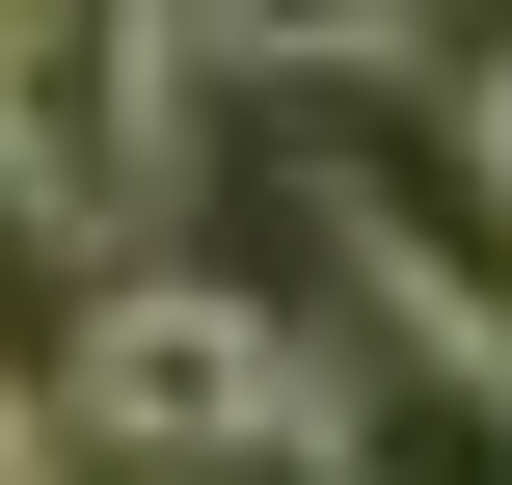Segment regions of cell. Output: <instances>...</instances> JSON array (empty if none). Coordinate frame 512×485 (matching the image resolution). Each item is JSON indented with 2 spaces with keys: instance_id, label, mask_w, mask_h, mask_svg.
<instances>
[{
  "instance_id": "5",
  "label": "cell",
  "mask_w": 512,
  "mask_h": 485,
  "mask_svg": "<svg viewBox=\"0 0 512 485\" xmlns=\"http://www.w3.org/2000/svg\"><path fill=\"white\" fill-rule=\"evenodd\" d=\"M459 162H486V216H512V54H486V81H459Z\"/></svg>"
},
{
  "instance_id": "3",
  "label": "cell",
  "mask_w": 512,
  "mask_h": 485,
  "mask_svg": "<svg viewBox=\"0 0 512 485\" xmlns=\"http://www.w3.org/2000/svg\"><path fill=\"white\" fill-rule=\"evenodd\" d=\"M297 459H324V485H512V378H486V351H405V324H378V351H324Z\"/></svg>"
},
{
  "instance_id": "4",
  "label": "cell",
  "mask_w": 512,
  "mask_h": 485,
  "mask_svg": "<svg viewBox=\"0 0 512 485\" xmlns=\"http://www.w3.org/2000/svg\"><path fill=\"white\" fill-rule=\"evenodd\" d=\"M405 54H432V0H189V81H270V108L405 81Z\"/></svg>"
},
{
  "instance_id": "1",
  "label": "cell",
  "mask_w": 512,
  "mask_h": 485,
  "mask_svg": "<svg viewBox=\"0 0 512 485\" xmlns=\"http://www.w3.org/2000/svg\"><path fill=\"white\" fill-rule=\"evenodd\" d=\"M297 405H324V351L243 270H108L81 351H54V459L81 485H243V459H297Z\"/></svg>"
},
{
  "instance_id": "6",
  "label": "cell",
  "mask_w": 512,
  "mask_h": 485,
  "mask_svg": "<svg viewBox=\"0 0 512 485\" xmlns=\"http://www.w3.org/2000/svg\"><path fill=\"white\" fill-rule=\"evenodd\" d=\"M0 27H189V0H0Z\"/></svg>"
},
{
  "instance_id": "2",
  "label": "cell",
  "mask_w": 512,
  "mask_h": 485,
  "mask_svg": "<svg viewBox=\"0 0 512 485\" xmlns=\"http://www.w3.org/2000/svg\"><path fill=\"white\" fill-rule=\"evenodd\" d=\"M189 135H216L189 27H0V189L81 243V297H108V270H162V216H189Z\"/></svg>"
}]
</instances>
